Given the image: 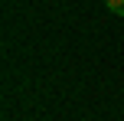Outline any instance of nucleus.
<instances>
[{
  "label": "nucleus",
  "mask_w": 124,
  "mask_h": 121,
  "mask_svg": "<svg viewBox=\"0 0 124 121\" xmlns=\"http://www.w3.org/2000/svg\"><path fill=\"white\" fill-rule=\"evenodd\" d=\"M105 7L114 13V16H124V0H105Z\"/></svg>",
  "instance_id": "obj_1"
}]
</instances>
